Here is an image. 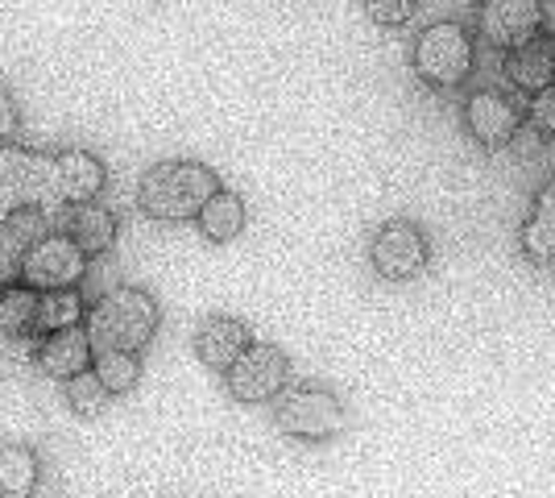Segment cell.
Returning <instances> with one entry per match:
<instances>
[{"instance_id": "obj_21", "label": "cell", "mask_w": 555, "mask_h": 498, "mask_svg": "<svg viewBox=\"0 0 555 498\" xmlns=\"http://www.w3.org/2000/svg\"><path fill=\"white\" fill-rule=\"evenodd\" d=\"M113 399V391L104 386V379L95 374V370H83V374H75L67 379V404L79 411V416H100L104 407Z\"/></svg>"}, {"instance_id": "obj_5", "label": "cell", "mask_w": 555, "mask_h": 498, "mask_svg": "<svg viewBox=\"0 0 555 498\" xmlns=\"http://www.w3.org/2000/svg\"><path fill=\"white\" fill-rule=\"evenodd\" d=\"M415 72L431 88H461L473 75V42L456 22L427 25L415 42Z\"/></svg>"}, {"instance_id": "obj_1", "label": "cell", "mask_w": 555, "mask_h": 498, "mask_svg": "<svg viewBox=\"0 0 555 498\" xmlns=\"http://www.w3.org/2000/svg\"><path fill=\"white\" fill-rule=\"evenodd\" d=\"M67 204L59 154L0 142V225L17 213L54 216Z\"/></svg>"}, {"instance_id": "obj_25", "label": "cell", "mask_w": 555, "mask_h": 498, "mask_svg": "<svg viewBox=\"0 0 555 498\" xmlns=\"http://www.w3.org/2000/svg\"><path fill=\"white\" fill-rule=\"evenodd\" d=\"M531 125L539 133H555V84L539 88L531 100Z\"/></svg>"}, {"instance_id": "obj_4", "label": "cell", "mask_w": 555, "mask_h": 498, "mask_svg": "<svg viewBox=\"0 0 555 498\" xmlns=\"http://www.w3.org/2000/svg\"><path fill=\"white\" fill-rule=\"evenodd\" d=\"M274 420L286 436L320 445L345 432V404L320 386H286L274 404Z\"/></svg>"}, {"instance_id": "obj_16", "label": "cell", "mask_w": 555, "mask_h": 498, "mask_svg": "<svg viewBox=\"0 0 555 498\" xmlns=\"http://www.w3.org/2000/svg\"><path fill=\"white\" fill-rule=\"evenodd\" d=\"M199 229H204V238L216 241V245H224V241L241 238L245 233V204H241V195H232V191H216L208 204L199 208Z\"/></svg>"}, {"instance_id": "obj_14", "label": "cell", "mask_w": 555, "mask_h": 498, "mask_svg": "<svg viewBox=\"0 0 555 498\" xmlns=\"http://www.w3.org/2000/svg\"><path fill=\"white\" fill-rule=\"evenodd\" d=\"M59 166H63V191H67V204H88L100 191L108 188V170L104 163L88 154V150H63L59 154Z\"/></svg>"}, {"instance_id": "obj_2", "label": "cell", "mask_w": 555, "mask_h": 498, "mask_svg": "<svg viewBox=\"0 0 555 498\" xmlns=\"http://www.w3.org/2000/svg\"><path fill=\"white\" fill-rule=\"evenodd\" d=\"M158 299L141 286H113L108 295H100L92 308H88V336H92L95 349H129L141 354L154 332H158Z\"/></svg>"}, {"instance_id": "obj_23", "label": "cell", "mask_w": 555, "mask_h": 498, "mask_svg": "<svg viewBox=\"0 0 555 498\" xmlns=\"http://www.w3.org/2000/svg\"><path fill=\"white\" fill-rule=\"evenodd\" d=\"M365 4V17L373 25H386V29H398L415 17L418 0H361Z\"/></svg>"}, {"instance_id": "obj_11", "label": "cell", "mask_w": 555, "mask_h": 498, "mask_svg": "<svg viewBox=\"0 0 555 498\" xmlns=\"http://www.w3.org/2000/svg\"><path fill=\"white\" fill-rule=\"evenodd\" d=\"M92 361H95V345H92V336H88V324L50 332L47 341L38 345V366L59 382L75 379V374H83V370H92Z\"/></svg>"}, {"instance_id": "obj_15", "label": "cell", "mask_w": 555, "mask_h": 498, "mask_svg": "<svg viewBox=\"0 0 555 498\" xmlns=\"http://www.w3.org/2000/svg\"><path fill=\"white\" fill-rule=\"evenodd\" d=\"M70 238L88 250V258L108 254L116 241V216L108 208H100L95 200L88 204H70Z\"/></svg>"}, {"instance_id": "obj_20", "label": "cell", "mask_w": 555, "mask_h": 498, "mask_svg": "<svg viewBox=\"0 0 555 498\" xmlns=\"http://www.w3.org/2000/svg\"><path fill=\"white\" fill-rule=\"evenodd\" d=\"M92 370L104 379V386H108L113 395H125V391H133L141 382V361H138V354H129V349H95Z\"/></svg>"}, {"instance_id": "obj_22", "label": "cell", "mask_w": 555, "mask_h": 498, "mask_svg": "<svg viewBox=\"0 0 555 498\" xmlns=\"http://www.w3.org/2000/svg\"><path fill=\"white\" fill-rule=\"evenodd\" d=\"M522 250H527V258L534 261H552L555 258V220L534 213L527 225H522Z\"/></svg>"}, {"instance_id": "obj_26", "label": "cell", "mask_w": 555, "mask_h": 498, "mask_svg": "<svg viewBox=\"0 0 555 498\" xmlns=\"http://www.w3.org/2000/svg\"><path fill=\"white\" fill-rule=\"evenodd\" d=\"M17 125H22V117H17V100L0 88V142H13Z\"/></svg>"}, {"instance_id": "obj_27", "label": "cell", "mask_w": 555, "mask_h": 498, "mask_svg": "<svg viewBox=\"0 0 555 498\" xmlns=\"http://www.w3.org/2000/svg\"><path fill=\"white\" fill-rule=\"evenodd\" d=\"M534 213L547 216V220H555V183H547V188L539 191V200H534Z\"/></svg>"}, {"instance_id": "obj_10", "label": "cell", "mask_w": 555, "mask_h": 498, "mask_svg": "<svg viewBox=\"0 0 555 498\" xmlns=\"http://www.w3.org/2000/svg\"><path fill=\"white\" fill-rule=\"evenodd\" d=\"M464 120L481 145H506L518 133V104L502 92H473L464 104Z\"/></svg>"}, {"instance_id": "obj_8", "label": "cell", "mask_w": 555, "mask_h": 498, "mask_svg": "<svg viewBox=\"0 0 555 498\" xmlns=\"http://www.w3.org/2000/svg\"><path fill=\"white\" fill-rule=\"evenodd\" d=\"M427 258H431L427 238L411 220H390V225H382L373 233L370 261L386 283H411V279H418L427 270Z\"/></svg>"}, {"instance_id": "obj_6", "label": "cell", "mask_w": 555, "mask_h": 498, "mask_svg": "<svg viewBox=\"0 0 555 498\" xmlns=\"http://www.w3.org/2000/svg\"><path fill=\"white\" fill-rule=\"evenodd\" d=\"M88 274V250L70 233H50L38 238L22 254V279L38 291H59V286H79Z\"/></svg>"}, {"instance_id": "obj_3", "label": "cell", "mask_w": 555, "mask_h": 498, "mask_svg": "<svg viewBox=\"0 0 555 498\" xmlns=\"http://www.w3.org/2000/svg\"><path fill=\"white\" fill-rule=\"evenodd\" d=\"M220 191L216 170L204 163H158L145 170L138 204L154 220H191Z\"/></svg>"}, {"instance_id": "obj_17", "label": "cell", "mask_w": 555, "mask_h": 498, "mask_svg": "<svg viewBox=\"0 0 555 498\" xmlns=\"http://www.w3.org/2000/svg\"><path fill=\"white\" fill-rule=\"evenodd\" d=\"M42 482L38 452L25 445H4L0 449V495L4 498H29Z\"/></svg>"}, {"instance_id": "obj_13", "label": "cell", "mask_w": 555, "mask_h": 498, "mask_svg": "<svg viewBox=\"0 0 555 498\" xmlns=\"http://www.w3.org/2000/svg\"><path fill=\"white\" fill-rule=\"evenodd\" d=\"M506 75H509V84L522 88V92H539V88L555 84L552 38H531V42H522V47L509 50Z\"/></svg>"}, {"instance_id": "obj_24", "label": "cell", "mask_w": 555, "mask_h": 498, "mask_svg": "<svg viewBox=\"0 0 555 498\" xmlns=\"http://www.w3.org/2000/svg\"><path fill=\"white\" fill-rule=\"evenodd\" d=\"M38 345L29 341V332H0V374H9V370H22Z\"/></svg>"}, {"instance_id": "obj_28", "label": "cell", "mask_w": 555, "mask_h": 498, "mask_svg": "<svg viewBox=\"0 0 555 498\" xmlns=\"http://www.w3.org/2000/svg\"><path fill=\"white\" fill-rule=\"evenodd\" d=\"M552 54H555V38H552Z\"/></svg>"}, {"instance_id": "obj_7", "label": "cell", "mask_w": 555, "mask_h": 498, "mask_svg": "<svg viewBox=\"0 0 555 498\" xmlns=\"http://www.w3.org/2000/svg\"><path fill=\"white\" fill-rule=\"evenodd\" d=\"M286 379H291V361L278 345H249L232 361L224 386L236 404H270L286 391Z\"/></svg>"}, {"instance_id": "obj_12", "label": "cell", "mask_w": 555, "mask_h": 498, "mask_svg": "<svg viewBox=\"0 0 555 498\" xmlns=\"http://www.w3.org/2000/svg\"><path fill=\"white\" fill-rule=\"evenodd\" d=\"M254 341H249V329L241 324V320H232V316H208L199 332H195V354L204 366L211 370H220V374H229L232 361L245 354Z\"/></svg>"}, {"instance_id": "obj_9", "label": "cell", "mask_w": 555, "mask_h": 498, "mask_svg": "<svg viewBox=\"0 0 555 498\" xmlns=\"http://www.w3.org/2000/svg\"><path fill=\"white\" fill-rule=\"evenodd\" d=\"M543 4L539 0H486L481 4V38L489 47L514 50L539 38Z\"/></svg>"}, {"instance_id": "obj_18", "label": "cell", "mask_w": 555, "mask_h": 498, "mask_svg": "<svg viewBox=\"0 0 555 498\" xmlns=\"http://www.w3.org/2000/svg\"><path fill=\"white\" fill-rule=\"evenodd\" d=\"M88 320V299L79 286H59V291H42V304H38V332L50 336V332L75 329Z\"/></svg>"}, {"instance_id": "obj_19", "label": "cell", "mask_w": 555, "mask_h": 498, "mask_svg": "<svg viewBox=\"0 0 555 498\" xmlns=\"http://www.w3.org/2000/svg\"><path fill=\"white\" fill-rule=\"evenodd\" d=\"M38 304L42 291L22 283L0 286V332H38Z\"/></svg>"}]
</instances>
